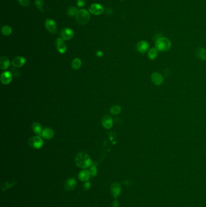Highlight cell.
<instances>
[{
  "mask_svg": "<svg viewBox=\"0 0 206 207\" xmlns=\"http://www.w3.org/2000/svg\"><path fill=\"white\" fill-rule=\"evenodd\" d=\"M75 162L77 166L81 168H86L92 165L91 158L85 152H80L76 155Z\"/></svg>",
  "mask_w": 206,
  "mask_h": 207,
  "instance_id": "obj_1",
  "label": "cell"
},
{
  "mask_svg": "<svg viewBox=\"0 0 206 207\" xmlns=\"http://www.w3.org/2000/svg\"><path fill=\"white\" fill-rule=\"evenodd\" d=\"M171 42L165 37L160 38L155 42V48L160 52H167L171 49Z\"/></svg>",
  "mask_w": 206,
  "mask_h": 207,
  "instance_id": "obj_2",
  "label": "cell"
},
{
  "mask_svg": "<svg viewBox=\"0 0 206 207\" xmlns=\"http://www.w3.org/2000/svg\"><path fill=\"white\" fill-rule=\"evenodd\" d=\"M89 19H90V15L85 9L79 10L76 15V23L79 25H85L87 24Z\"/></svg>",
  "mask_w": 206,
  "mask_h": 207,
  "instance_id": "obj_3",
  "label": "cell"
},
{
  "mask_svg": "<svg viewBox=\"0 0 206 207\" xmlns=\"http://www.w3.org/2000/svg\"><path fill=\"white\" fill-rule=\"evenodd\" d=\"M29 146L35 149L41 148L44 145L43 139L39 136L31 137L29 140Z\"/></svg>",
  "mask_w": 206,
  "mask_h": 207,
  "instance_id": "obj_4",
  "label": "cell"
},
{
  "mask_svg": "<svg viewBox=\"0 0 206 207\" xmlns=\"http://www.w3.org/2000/svg\"><path fill=\"white\" fill-rule=\"evenodd\" d=\"M89 11L93 15H99L104 12V8L100 4L94 3L89 6Z\"/></svg>",
  "mask_w": 206,
  "mask_h": 207,
  "instance_id": "obj_5",
  "label": "cell"
},
{
  "mask_svg": "<svg viewBox=\"0 0 206 207\" xmlns=\"http://www.w3.org/2000/svg\"><path fill=\"white\" fill-rule=\"evenodd\" d=\"M45 26L47 30L52 34H56L57 32V25L55 21L53 20L47 19L45 23Z\"/></svg>",
  "mask_w": 206,
  "mask_h": 207,
  "instance_id": "obj_6",
  "label": "cell"
},
{
  "mask_svg": "<svg viewBox=\"0 0 206 207\" xmlns=\"http://www.w3.org/2000/svg\"><path fill=\"white\" fill-rule=\"evenodd\" d=\"M152 83L155 85H160L163 83L164 78L162 75L159 72H154L150 76Z\"/></svg>",
  "mask_w": 206,
  "mask_h": 207,
  "instance_id": "obj_7",
  "label": "cell"
},
{
  "mask_svg": "<svg viewBox=\"0 0 206 207\" xmlns=\"http://www.w3.org/2000/svg\"><path fill=\"white\" fill-rule=\"evenodd\" d=\"M74 36V32L70 28H65L60 32V37L63 40H69Z\"/></svg>",
  "mask_w": 206,
  "mask_h": 207,
  "instance_id": "obj_8",
  "label": "cell"
},
{
  "mask_svg": "<svg viewBox=\"0 0 206 207\" xmlns=\"http://www.w3.org/2000/svg\"><path fill=\"white\" fill-rule=\"evenodd\" d=\"M111 193L114 198H117L121 192V185L118 182H114L111 185Z\"/></svg>",
  "mask_w": 206,
  "mask_h": 207,
  "instance_id": "obj_9",
  "label": "cell"
},
{
  "mask_svg": "<svg viewBox=\"0 0 206 207\" xmlns=\"http://www.w3.org/2000/svg\"><path fill=\"white\" fill-rule=\"evenodd\" d=\"M12 80V73L9 71H6L1 75V81L4 84L7 85L11 83Z\"/></svg>",
  "mask_w": 206,
  "mask_h": 207,
  "instance_id": "obj_10",
  "label": "cell"
},
{
  "mask_svg": "<svg viewBox=\"0 0 206 207\" xmlns=\"http://www.w3.org/2000/svg\"><path fill=\"white\" fill-rule=\"evenodd\" d=\"M149 48V44L146 41H141L137 44V50L141 53H146Z\"/></svg>",
  "mask_w": 206,
  "mask_h": 207,
  "instance_id": "obj_11",
  "label": "cell"
},
{
  "mask_svg": "<svg viewBox=\"0 0 206 207\" xmlns=\"http://www.w3.org/2000/svg\"><path fill=\"white\" fill-rule=\"evenodd\" d=\"M102 124L104 128L110 129L112 127V125H113L112 119L109 115H105L102 119Z\"/></svg>",
  "mask_w": 206,
  "mask_h": 207,
  "instance_id": "obj_12",
  "label": "cell"
},
{
  "mask_svg": "<svg viewBox=\"0 0 206 207\" xmlns=\"http://www.w3.org/2000/svg\"><path fill=\"white\" fill-rule=\"evenodd\" d=\"M54 131L52 130L51 128L46 127L45 128L41 134V136L44 138L46 139H51L53 136H54Z\"/></svg>",
  "mask_w": 206,
  "mask_h": 207,
  "instance_id": "obj_13",
  "label": "cell"
},
{
  "mask_svg": "<svg viewBox=\"0 0 206 207\" xmlns=\"http://www.w3.org/2000/svg\"><path fill=\"white\" fill-rule=\"evenodd\" d=\"M56 46L58 52L64 54L67 51V46L64 42V40L62 38H58L56 40Z\"/></svg>",
  "mask_w": 206,
  "mask_h": 207,
  "instance_id": "obj_14",
  "label": "cell"
},
{
  "mask_svg": "<svg viewBox=\"0 0 206 207\" xmlns=\"http://www.w3.org/2000/svg\"><path fill=\"white\" fill-rule=\"evenodd\" d=\"M26 62L25 58L22 57H17L15 58L12 61V65L15 67H21L23 66Z\"/></svg>",
  "mask_w": 206,
  "mask_h": 207,
  "instance_id": "obj_15",
  "label": "cell"
},
{
  "mask_svg": "<svg viewBox=\"0 0 206 207\" xmlns=\"http://www.w3.org/2000/svg\"><path fill=\"white\" fill-rule=\"evenodd\" d=\"M76 186V181L74 178H70L67 179L65 183V188L68 191L74 190Z\"/></svg>",
  "mask_w": 206,
  "mask_h": 207,
  "instance_id": "obj_16",
  "label": "cell"
},
{
  "mask_svg": "<svg viewBox=\"0 0 206 207\" xmlns=\"http://www.w3.org/2000/svg\"><path fill=\"white\" fill-rule=\"evenodd\" d=\"M195 55L196 57L201 61L206 60V50L204 48L199 47L196 50Z\"/></svg>",
  "mask_w": 206,
  "mask_h": 207,
  "instance_id": "obj_17",
  "label": "cell"
},
{
  "mask_svg": "<svg viewBox=\"0 0 206 207\" xmlns=\"http://www.w3.org/2000/svg\"><path fill=\"white\" fill-rule=\"evenodd\" d=\"M11 62L8 58L6 57H1L0 59V68L2 70H6L10 67Z\"/></svg>",
  "mask_w": 206,
  "mask_h": 207,
  "instance_id": "obj_18",
  "label": "cell"
},
{
  "mask_svg": "<svg viewBox=\"0 0 206 207\" xmlns=\"http://www.w3.org/2000/svg\"><path fill=\"white\" fill-rule=\"evenodd\" d=\"M90 176H91L90 173H89V172L88 170H83L79 173V179L81 181L86 182L89 180Z\"/></svg>",
  "mask_w": 206,
  "mask_h": 207,
  "instance_id": "obj_19",
  "label": "cell"
},
{
  "mask_svg": "<svg viewBox=\"0 0 206 207\" xmlns=\"http://www.w3.org/2000/svg\"><path fill=\"white\" fill-rule=\"evenodd\" d=\"M32 129H33V131H34V133L36 134L39 135V136H41V133L43 130L42 129V126L38 122H34L32 124Z\"/></svg>",
  "mask_w": 206,
  "mask_h": 207,
  "instance_id": "obj_20",
  "label": "cell"
},
{
  "mask_svg": "<svg viewBox=\"0 0 206 207\" xmlns=\"http://www.w3.org/2000/svg\"><path fill=\"white\" fill-rule=\"evenodd\" d=\"M157 55H158V50H157L156 48H151L149 50L148 53L149 58L151 60H154L156 59V58L157 57Z\"/></svg>",
  "mask_w": 206,
  "mask_h": 207,
  "instance_id": "obj_21",
  "label": "cell"
},
{
  "mask_svg": "<svg viewBox=\"0 0 206 207\" xmlns=\"http://www.w3.org/2000/svg\"><path fill=\"white\" fill-rule=\"evenodd\" d=\"M81 66H82V61L78 58L74 59L72 61V63H71V66H72L73 69H74L75 70H77L80 69Z\"/></svg>",
  "mask_w": 206,
  "mask_h": 207,
  "instance_id": "obj_22",
  "label": "cell"
},
{
  "mask_svg": "<svg viewBox=\"0 0 206 207\" xmlns=\"http://www.w3.org/2000/svg\"><path fill=\"white\" fill-rule=\"evenodd\" d=\"M1 32H2L3 35H4L5 36H8L12 33V29L10 26L4 25L2 28Z\"/></svg>",
  "mask_w": 206,
  "mask_h": 207,
  "instance_id": "obj_23",
  "label": "cell"
},
{
  "mask_svg": "<svg viewBox=\"0 0 206 207\" xmlns=\"http://www.w3.org/2000/svg\"><path fill=\"white\" fill-rule=\"evenodd\" d=\"M121 107L119 105H114L112 106L111 109H110V112L111 114H114V115H117L120 114V113L121 112Z\"/></svg>",
  "mask_w": 206,
  "mask_h": 207,
  "instance_id": "obj_24",
  "label": "cell"
},
{
  "mask_svg": "<svg viewBox=\"0 0 206 207\" xmlns=\"http://www.w3.org/2000/svg\"><path fill=\"white\" fill-rule=\"evenodd\" d=\"M79 11H77V8L76 7H70L68 9V15L70 16H73L74 15H76Z\"/></svg>",
  "mask_w": 206,
  "mask_h": 207,
  "instance_id": "obj_25",
  "label": "cell"
},
{
  "mask_svg": "<svg viewBox=\"0 0 206 207\" xmlns=\"http://www.w3.org/2000/svg\"><path fill=\"white\" fill-rule=\"evenodd\" d=\"M35 4H36V6H37V7H38V8L40 11L44 12V9H43L44 2H43L42 0H36V1H35Z\"/></svg>",
  "mask_w": 206,
  "mask_h": 207,
  "instance_id": "obj_26",
  "label": "cell"
},
{
  "mask_svg": "<svg viewBox=\"0 0 206 207\" xmlns=\"http://www.w3.org/2000/svg\"><path fill=\"white\" fill-rule=\"evenodd\" d=\"M89 173H90V175L94 177L96 176L97 173V168L96 167V165H91L90 169L89 170Z\"/></svg>",
  "mask_w": 206,
  "mask_h": 207,
  "instance_id": "obj_27",
  "label": "cell"
},
{
  "mask_svg": "<svg viewBox=\"0 0 206 207\" xmlns=\"http://www.w3.org/2000/svg\"><path fill=\"white\" fill-rule=\"evenodd\" d=\"M15 183H16V182H13L12 184H7V183L4 184L3 185H2V187H1L2 190L4 191V190H6V189H7V188H9L12 187L15 184Z\"/></svg>",
  "mask_w": 206,
  "mask_h": 207,
  "instance_id": "obj_28",
  "label": "cell"
},
{
  "mask_svg": "<svg viewBox=\"0 0 206 207\" xmlns=\"http://www.w3.org/2000/svg\"><path fill=\"white\" fill-rule=\"evenodd\" d=\"M18 1L21 6L24 7L30 5V0H18Z\"/></svg>",
  "mask_w": 206,
  "mask_h": 207,
  "instance_id": "obj_29",
  "label": "cell"
},
{
  "mask_svg": "<svg viewBox=\"0 0 206 207\" xmlns=\"http://www.w3.org/2000/svg\"><path fill=\"white\" fill-rule=\"evenodd\" d=\"M85 0H77V4L78 7H82L85 6Z\"/></svg>",
  "mask_w": 206,
  "mask_h": 207,
  "instance_id": "obj_30",
  "label": "cell"
},
{
  "mask_svg": "<svg viewBox=\"0 0 206 207\" xmlns=\"http://www.w3.org/2000/svg\"><path fill=\"white\" fill-rule=\"evenodd\" d=\"M83 187H84V189L85 190H86H86H88L90 188V187H91V183L89 182H85V183L84 184Z\"/></svg>",
  "mask_w": 206,
  "mask_h": 207,
  "instance_id": "obj_31",
  "label": "cell"
},
{
  "mask_svg": "<svg viewBox=\"0 0 206 207\" xmlns=\"http://www.w3.org/2000/svg\"><path fill=\"white\" fill-rule=\"evenodd\" d=\"M106 13L108 14V15H112V10L111 9V8H107V9H106Z\"/></svg>",
  "mask_w": 206,
  "mask_h": 207,
  "instance_id": "obj_32",
  "label": "cell"
},
{
  "mask_svg": "<svg viewBox=\"0 0 206 207\" xmlns=\"http://www.w3.org/2000/svg\"><path fill=\"white\" fill-rule=\"evenodd\" d=\"M119 202L117 200H115L113 202V204H112V207H118L119 206Z\"/></svg>",
  "mask_w": 206,
  "mask_h": 207,
  "instance_id": "obj_33",
  "label": "cell"
},
{
  "mask_svg": "<svg viewBox=\"0 0 206 207\" xmlns=\"http://www.w3.org/2000/svg\"><path fill=\"white\" fill-rule=\"evenodd\" d=\"M96 55H97V56L98 57H101L103 56V53L102 51L99 50V51H98V52L96 53Z\"/></svg>",
  "mask_w": 206,
  "mask_h": 207,
  "instance_id": "obj_34",
  "label": "cell"
}]
</instances>
